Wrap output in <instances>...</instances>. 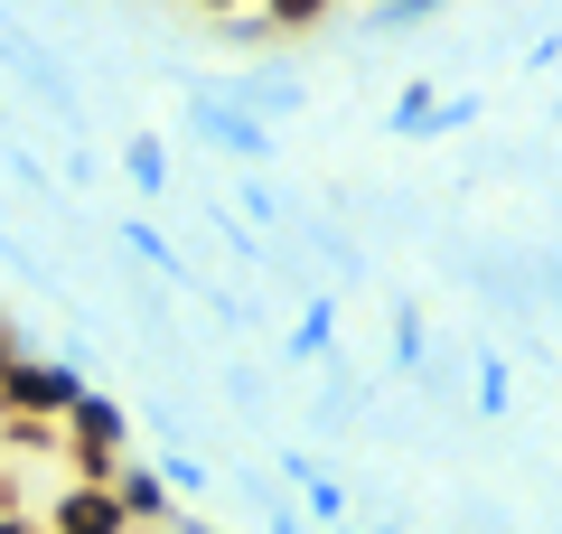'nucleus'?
I'll return each mask as SVG.
<instances>
[{"label": "nucleus", "mask_w": 562, "mask_h": 534, "mask_svg": "<svg viewBox=\"0 0 562 534\" xmlns=\"http://www.w3.org/2000/svg\"><path fill=\"white\" fill-rule=\"evenodd\" d=\"M76 394H94V376H85V356H20L10 376H0V413H38V422H66L76 413Z\"/></svg>", "instance_id": "1"}, {"label": "nucleus", "mask_w": 562, "mask_h": 534, "mask_svg": "<svg viewBox=\"0 0 562 534\" xmlns=\"http://www.w3.org/2000/svg\"><path fill=\"white\" fill-rule=\"evenodd\" d=\"M188 122H198V132L216 141L225 159H272V151H281V141H272V122H254V113H235V103H216L206 85L188 94Z\"/></svg>", "instance_id": "2"}, {"label": "nucleus", "mask_w": 562, "mask_h": 534, "mask_svg": "<svg viewBox=\"0 0 562 534\" xmlns=\"http://www.w3.org/2000/svg\"><path fill=\"white\" fill-rule=\"evenodd\" d=\"M206 94H216V103H235V113H254V122H291V113L310 103V85H291V76H262V66H254V76H235V85H206Z\"/></svg>", "instance_id": "3"}, {"label": "nucleus", "mask_w": 562, "mask_h": 534, "mask_svg": "<svg viewBox=\"0 0 562 534\" xmlns=\"http://www.w3.org/2000/svg\"><path fill=\"white\" fill-rule=\"evenodd\" d=\"M103 488H113L122 525H179V497L160 488V469H140V459H122V469L103 478Z\"/></svg>", "instance_id": "4"}, {"label": "nucleus", "mask_w": 562, "mask_h": 534, "mask_svg": "<svg viewBox=\"0 0 562 534\" xmlns=\"http://www.w3.org/2000/svg\"><path fill=\"white\" fill-rule=\"evenodd\" d=\"M38 525L47 534H132V525H122V507H113V488H66Z\"/></svg>", "instance_id": "5"}, {"label": "nucleus", "mask_w": 562, "mask_h": 534, "mask_svg": "<svg viewBox=\"0 0 562 534\" xmlns=\"http://www.w3.org/2000/svg\"><path fill=\"white\" fill-rule=\"evenodd\" d=\"M328 337H338V291H310V310H301V329L281 337V356L310 366V356H328Z\"/></svg>", "instance_id": "6"}, {"label": "nucleus", "mask_w": 562, "mask_h": 534, "mask_svg": "<svg viewBox=\"0 0 562 534\" xmlns=\"http://www.w3.org/2000/svg\"><path fill=\"white\" fill-rule=\"evenodd\" d=\"M122 178H132L140 198H160V188H169V141L160 132H132V141H122Z\"/></svg>", "instance_id": "7"}, {"label": "nucleus", "mask_w": 562, "mask_h": 534, "mask_svg": "<svg viewBox=\"0 0 562 534\" xmlns=\"http://www.w3.org/2000/svg\"><path fill=\"white\" fill-rule=\"evenodd\" d=\"M57 450V422L38 413H0V459H47Z\"/></svg>", "instance_id": "8"}, {"label": "nucleus", "mask_w": 562, "mask_h": 534, "mask_svg": "<svg viewBox=\"0 0 562 534\" xmlns=\"http://www.w3.org/2000/svg\"><path fill=\"white\" fill-rule=\"evenodd\" d=\"M113 235H122V244H132V254H140V263H160V272H169V281H188V254H179V244H169V235H160V225H140V216H122V225H113Z\"/></svg>", "instance_id": "9"}, {"label": "nucleus", "mask_w": 562, "mask_h": 534, "mask_svg": "<svg viewBox=\"0 0 562 534\" xmlns=\"http://www.w3.org/2000/svg\"><path fill=\"white\" fill-rule=\"evenodd\" d=\"M262 20H272V38H301V29H319V20H338V0H254Z\"/></svg>", "instance_id": "10"}, {"label": "nucleus", "mask_w": 562, "mask_h": 534, "mask_svg": "<svg viewBox=\"0 0 562 534\" xmlns=\"http://www.w3.org/2000/svg\"><path fill=\"white\" fill-rule=\"evenodd\" d=\"M422 356H431V329H422L413 300H394V366H403V376H422Z\"/></svg>", "instance_id": "11"}, {"label": "nucleus", "mask_w": 562, "mask_h": 534, "mask_svg": "<svg viewBox=\"0 0 562 534\" xmlns=\"http://www.w3.org/2000/svg\"><path fill=\"white\" fill-rule=\"evenodd\" d=\"M431 103H441V94H431V85H403V94H394V113H384V122H394V141H422V122H431Z\"/></svg>", "instance_id": "12"}, {"label": "nucleus", "mask_w": 562, "mask_h": 534, "mask_svg": "<svg viewBox=\"0 0 562 534\" xmlns=\"http://www.w3.org/2000/svg\"><path fill=\"white\" fill-rule=\"evenodd\" d=\"M469 394H479V413H487V422L506 413V394H516V376H506V356H479V376H469Z\"/></svg>", "instance_id": "13"}, {"label": "nucleus", "mask_w": 562, "mask_h": 534, "mask_svg": "<svg viewBox=\"0 0 562 534\" xmlns=\"http://www.w3.org/2000/svg\"><path fill=\"white\" fill-rule=\"evenodd\" d=\"M216 38H225V47H272V20L244 0V10H225V20H216Z\"/></svg>", "instance_id": "14"}, {"label": "nucleus", "mask_w": 562, "mask_h": 534, "mask_svg": "<svg viewBox=\"0 0 562 534\" xmlns=\"http://www.w3.org/2000/svg\"><path fill=\"white\" fill-rule=\"evenodd\" d=\"M301 488H310V525H328V534H338V525H347V488H338L328 469H319V478H301Z\"/></svg>", "instance_id": "15"}, {"label": "nucleus", "mask_w": 562, "mask_h": 534, "mask_svg": "<svg viewBox=\"0 0 562 534\" xmlns=\"http://www.w3.org/2000/svg\"><path fill=\"white\" fill-rule=\"evenodd\" d=\"M431 10H450V0H375L366 29H413V20H431Z\"/></svg>", "instance_id": "16"}, {"label": "nucleus", "mask_w": 562, "mask_h": 534, "mask_svg": "<svg viewBox=\"0 0 562 534\" xmlns=\"http://www.w3.org/2000/svg\"><path fill=\"white\" fill-rule=\"evenodd\" d=\"M479 122V94H450V103H431V122H422V141H441V132H469Z\"/></svg>", "instance_id": "17"}, {"label": "nucleus", "mask_w": 562, "mask_h": 534, "mask_svg": "<svg viewBox=\"0 0 562 534\" xmlns=\"http://www.w3.org/2000/svg\"><path fill=\"white\" fill-rule=\"evenodd\" d=\"M235 216H262V225H272V216H281V198L262 188V178H244V188H235Z\"/></svg>", "instance_id": "18"}, {"label": "nucleus", "mask_w": 562, "mask_h": 534, "mask_svg": "<svg viewBox=\"0 0 562 534\" xmlns=\"http://www.w3.org/2000/svg\"><path fill=\"white\" fill-rule=\"evenodd\" d=\"M20 356H29V337H20V329H0V376H10Z\"/></svg>", "instance_id": "19"}, {"label": "nucleus", "mask_w": 562, "mask_h": 534, "mask_svg": "<svg viewBox=\"0 0 562 534\" xmlns=\"http://www.w3.org/2000/svg\"><path fill=\"white\" fill-rule=\"evenodd\" d=\"M0 534H47V525H38V515L20 507V515H0Z\"/></svg>", "instance_id": "20"}, {"label": "nucleus", "mask_w": 562, "mask_h": 534, "mask_svg": "<svg viewBox=\"0 0 562 534\" xmlns=\"http://www.w3.org/2000/svg\"><path fill=\"white\" fill-rule=\"evenodd\" d=\"M198 10H206V20H225V10H244V0H198Z\"/></svg>", "instance_id": "21"}, {"label": "nucleus", "mask_w": 562, "mask_h": 534, "mask_svg": "<svg viewBox=\"0 0 562 534\" xmlns=\"http://www.w3.org/2000/svg\"><path fill=\"white\" fill-rule=\"evenodd\" d=\"M179 534H216V525H206V515H179Z\"/></svg>", "instance_id": "22"}, {"label": "nucleus", "mask_w": 562, "mask_h": 534, "mask_svg": "<svg viewBox=\"0 0 562 534\" xmlns=\"http://www.w3.org/2000/svg\"><path fill=\"white\" fill-rule=\"evenodd\" d=\"M262 534H301V525H291V515H272V525H262Z\"/></svg>", "instance_id": "23"}, {"label": "nucleus", "mask_w": 562, "mask_h": 534, "mask_svg": "<svg viewBox=\"0 0 562 534\" xmlns=\"http://www.w3.org/2000/svg\"><path fill=\"white\" fill-rule=\"evenodd\" d=\"M0 469H10V459H0Z\"/></svg>", "instance_id": "24"}]
</instances>
